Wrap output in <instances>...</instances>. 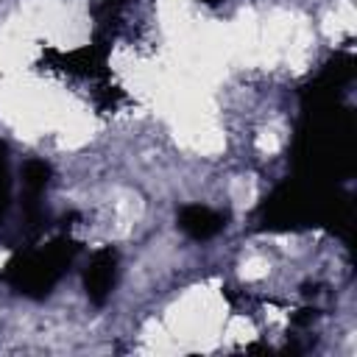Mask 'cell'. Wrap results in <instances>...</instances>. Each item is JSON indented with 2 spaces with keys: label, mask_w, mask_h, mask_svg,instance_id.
Masks as SVG:
<instances>
[{
  "label": "cell",
  "mask_w": 357,
  "mask_h": 357,
  "mask_svg": "<svg viewBox=\"0 0 357 357\" xmlns=\"http://www.w3.org/2000/svg\"><path fill=\"white\" fill-rule=\"evenodd\" d=\"M206 3H218V0H206Z\"/></svg>",
  "instance_id": "obj_4"
},
{
  "label": "cell",
  "mask_w": 357,
  "mask_h": 357,
  "mask_svg": "<svg viewBox=\"0 0 357 357\" xmlns=\"http://www.w3.org/2000/svg\"><path fill=\"white\" fill-rule=\"evenodd\" d=\"M178 226H181L190 237L206 240V237H212L215 231H220L223 218H220L218 212H212L209 206H187V209H181V215H178Z\"/></svg>",
  "instance_id": "obj_1"
},
{
  "label": "cell",
  "mask_w": 357,
  "mask_h": 357,
  "mask_svg": "<svg viewBox=\"0 0 357 357\" xmlns=\"http://www.w3.org/2000/svg\"><path fill=\"white\" fill-rule=\"evenodd\" d=\"M47 176H50V167L45 162H28L25 165V184L31 192H39L47 184Z\"/></svg>",
  "instance_id": "obj_3"
},
{
  "label": "cell",
  "mask_w": 357,
  "mask_h": 357,
  "mask_svg": "<svg viewBox=\"0 0 357 357\" xmlns=\"http://www.w3.org/2000/svg\"><path fill=\"white\" fill-rule=\"evenodd\" d=\"M114 282V254L103 251L95 257L92 268L86 271V293L92 301H103Z\"/></svg>",
  "instance_id": "obj_2"
}]
</instances>
